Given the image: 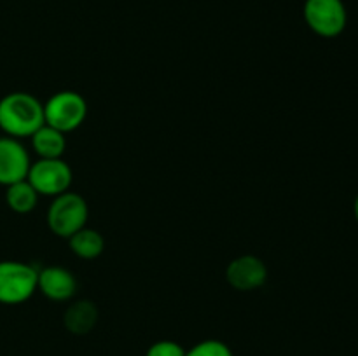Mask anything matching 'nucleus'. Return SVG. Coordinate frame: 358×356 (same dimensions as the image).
<instances>
[{
    "label": "nucleus",
    "instance_id": "nucleus-1",
    "mask_svg": "<svg viewBox=\"0 0 358 356\" xmlns=\"http://www.w3.org/2000/svg\"><path fill=\"white\" fill-rule=\"evenodd\" d=\"M44 121V105L34 94L14 91L0 100V129L13 138H30Z\"/></svg>",
    "mask_w": 358,
    "mask_h": 356
},
{
    "label": "nucleus",
    "instance_id": "nucleus-2",
    "mask_svg": "<svg viewBox=\"0 0 358 356\" xmlns=\"http://www.w3.org/2000/svg\"><path fill=\"white\" fill-rule=\"evenodd\" d=\"M87 216H90V208L83 195L76 192H63L56 195L48 208V227L52 234L69 239L70 236L86 227Z\"/></svg>",
    "mask_w": 358,
    "mask_h": 356
},
{
    "label": "nucleus",
    "instance_id": "nucleus-3",
    "mask_svg": "<svg viewBox=\"0 0 358 356\" xmlns=\"http://www.w3.org/2000/svg\"><path fill=\"white\" fill-rule=\"evenodd\" d=\"M38 269L17 260H0V304L17 306L37 292Z\"/></svg>",
    "mask_w": 358,
    "mask_h": 356
},
{
    "label": "nucleus",
    "instance_id": "nucleus-4",
    "mask_svg": "<svg viewBox=\"0 0 358 356\" xmlns=\"http://www.w3.org/2000/svg\"><path fill=\"white\" fill-rule=\"evenodd\" d=\"M87 115V103L76 91H59L44 105V121L62 133L79 128Z\"/></svg>",
    "mask_w": 358,
    "mask_h": 356
},
{
    "label": "nucleus",
    "instance_id": "nucleus-5",
    "mask_svg": "<svg viewBox=\"0 0 358 356\" xmlns=\"http://www.w3.org/2000/svg\"><path fill=\"white\" fill-rule=\"evenodd\" d=\"M304 21L320 37L334 38L345 31L348 13L343 0H306Z\"/></svg>",
    "mask_w": 358,
    "mask_h": 356
},
{
    "label": "nucleus",
    "instance_id": "nucleus-6",
    "mask_svg": "<svg viewBox=\"0 0 358 356\" xmlns=\"http://www.w3.org/2000/svg\"><path fill=\"white\" fill-rule=\"evenodd\" d=\"M72 170L69 164L59 157V159H38L37 163L30 164L27 180L31 187L37 191L38 195H56L63 194L72 185Z\"/></svg>",
    "mask_w": 358,
    "mask_h": 356
},
{
    "label": "nucleus",
    "instance_id": "nucleus-7",
    "mask_svg": "<svg viewBox=\"0 0 358 356\" xmlns=\"http://www.w3.org/2000/svg\"><path fill=\"white\" fill-rule=\"evenodd\" d=\"M30 156L23 143L13 136H0V185L27 180L30 170Z\"/></svg>",
    "mask_w": 358,
    "mask_h": 356
},
{
    "label": "nucleus",
    "instance_id": "nucleus-8",
    "mask_svg": "<svg viewBox=\"0 0 358 356\" xmlns=\"http://www.w3.org/2000/svg\"><path fill=\"white\" fill-rule=\"evenodd\" d=\"M226 279L234 290L252 292L261 288L268 279V267L255 255H241L229 262L226 269Z\"/></svg>",
    "mask_w": 358,
    "mask_h": 356
},
{
    "label": "nucleus",
    "instance_id": "nucleus-9",
    "mask_svg": "<svg viewBox=\"0 0 358 356\" xmlns=\"http://www.w3.org/2000/svg\"><path fill=\"white\" fill-rule=\"evenodd\" d=\"M37 290L55 302H66L77 293V279L72 271L62 265H49L38 269Z\"/></svg>",
    "mask_w": 358,
    "mask_h": 356
},
{
    "label": "nucleus",
    "instance_id": "nucleus-10",
    "mask_svg": "<svg viewBox=\"0 0 358 356\" xmlns=\"http://www.w3.org/2000/svg\"><path fill=\"white\" fill-rule=\"evenodd\" d=\"M98 307L96 304L87 299L76 300L66 307L63 314V325L73 335H86L96 327Z\"/></svg>",
    "mask_w": 358,
    "mask_h": 356
},
{
    "label": "nucleus",
    "instance_id": "nucleus-11",
    "mask_svg": "<svg viewBox=\"0 0 358 356\" xmlns=\"http://www.w3.org/2000/svg\"><path fill=\"white\" fill-rule=\"evenodd\" d=\"M31 149L35 150L41 159H59L66 150L65 133L42 124L34 135L30 136Z\"/></svg>",
    "mask_w": 358,
    "mask_h": 356
},
{
    "label": "nucleus",
    "instance_id": "nucleus-12",
    "mask_svg": "<svg viewBox=\"0 0 358 356\" xmlns=\"http://www.w3.org/2000/svg\"><path fill=\"white\" fill-rule=\"evenodd\" d=\"M70 250L77 255L79 258H86V260H93L98 258L103 253L105 248V239L98 230L87 229L83 227L80 230H77L73 236L69 237Z\"/></svg>",
    "mask_w": 358,
    "mask_h": 356
},
{
    "label": "nucleus",
    "instance_id": "nucleus-13",
    "mask_svg": "<svg viewBox=\"0 0 358 356\" xmlns=\"http://www.w3.org/2000/svg\"><path fill=\"white\" fill-rule=\"evenodd\" d=\"M6 202L14 213L20 215H27V213L34 212L35 206L38 202V194L28 180L16 181V184L9 185L6 191Z\"/></svg>",
    "mask_w": 358,
    "mask_h": 356
},
{
    "label": "nucleus",
    "instance_id": "nucleus-14",
    "mask_svg": "<svg viewBox=\"0 0 358 356\" xmlns=\"http://www.w3.org/2000/svg\"><path fill=\"white\" fill-rule=\"evenodd\" d=\"M185 356H234L229 346L219 339H206V341L198 342L192 346L189 351H185Z\"/></svg>",
    "mask_w": 358,
    "mask_h": 356
},
{
    "label": "nucleus",
    "instance_id": "nucleus-15",
    "mask_svg": "<svg viewBox=\"0 0 358 356\" xmlns=\"http://www.w3.org/2000/svg\"><path fill=\"white\" fill-rule=\"evenodd\" d=\"M145 356H185V349L175 341H157L147 349Z\"/></svg>",
    "mask_w": 358,
    "mask_h": 356
},
{
    "label": "nucleus",
    "instance_id": "nucleus-16",
    "mask_svg": "<svg viewBox=\"0 0 358 356\" xmlns=\"http://www.w3.org/2000/svg\"><path fill=\"white\" fill-rule=\"evenodd\" d=\"M353 212H355V218L358 222V195L355 198V205H353Z\"/></svg>",
    "mask_w": 358,
    "mask_h": 356
}]
</instances>
